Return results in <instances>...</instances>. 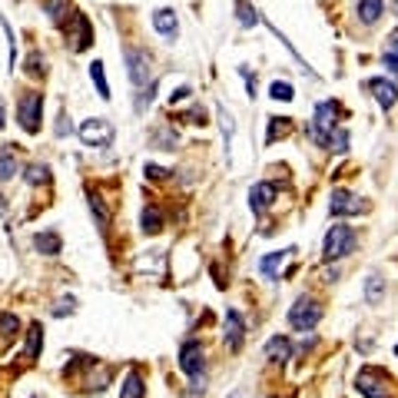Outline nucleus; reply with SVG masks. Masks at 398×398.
Returning a JSON list of instances; mask_svg holds the SVG:
<instances>
[{"instance_id": "nucleus-1", "label": "nucleus", "mask_w": 398, "mask_h": 398, "mask_svg": "<svg viewBox=\"0 0 398 398\" xmlns=\"http://www.w3.org/2000/svg\"><path fill=\"white\" fill-rule=\"evenodd\" d=\"M339 107H335L332 100H325V103H319L315 107V119L312 127H309V136H312L319 146H329V140H332V133L339 129Z\"/></svg>"}, {"instance_id": "nucleus-2", "label": "nucleus", "mask_w": 398, "mask_h": 398, "mask_svg": "<svg viewBox=\"0 0 398 398\" xmlns=\"http://www.w3.org/2000/svg\"><path fill=\"white\" fill-rule=\"evenodd\" d=\"M76 133H80L83 146H97V150L110 146V143H113V136H117V129H113V123H110L107 117H90V119H83Z\"/></svg>"}, {"instance_id": "nucleus-3", "label": "nucleus", "mask_w": 398, "mask_h": 398, "mask_svg": "<svg viewBox=\"0 0 398 398\" xmlns=\"http://www.w3.org/2000/svg\"><path fill=\"white\" fill-rule=\"evenodd\" d=\"M356 385L362 395L368 398H388L392 395V375H388L385 368H375V365H365L362 372H358Z\"/></svg>"}, {"instance_id": "nucleus-4", "label": "nucleus", "mask_w": 398, "mask_h": 398, "mask_svg": "<svg viewBox=\"0 0 398 398\" xmlns=\"http://www.w3.org/2000/svg\"><path fill=\"white\" fill-rule=\"evenodd\" d=\"M356 249V229L352 226H332L329 233H325V242H322V256L332 262V259H342V256H349Z\"/></svg>"}, {"instance_id": "nucleus-5", "label": "nucleus", "mask_w": 398, "mask_h": 398, "mask_svg": "<svg viewBox=\"0 0 398 398\" xmlns=\"http://www.w3.org/2000/svg\"><path fill=\"white\" fill-rule=\"evenodd\" d=\"M322 319V309H319V302L309 299V295H299L295 305L289 309V325L295 332H312L315 325Z\"/></svg>"}, {"instance_id": "nucleus-6", "label": "nucleus", "mask_w": 398, "mask_h": 398, "mask_svg": "<svg viewBox=\"0 0 398 398\" xmlns=\"http://www.w3.org/2000/svg\"><path fill=\"white\" fill-rule=\"evenodd\" d=\"M40 113H43V93L37 90H27L17 103V117H21V127L27 133H37L40 129Z\"/></svg>"}, {"instance_id": "nucleus-7", "label": "nucleus", "mask_w": 398, "mask_h": 398, "mask_svg": "<svg viewBox=\"0 0 398 398\" xmlns=\"http://www.w3.org/2000/svg\"><path fill=\"white\" fill-rule=\"evenodd\" d=\"M66 40H70V50H86L93 43V27L86 21V13H70V23H66Z\"/></svg>"}, {"instance_id": "nucleus-8", "label": "nucleus", "mask_w": 398, "mask_h": 398, "mask_svg": "<svg viewBox=\"0 0 398 398\" xmlns=\"http://www.w3.org/2000/svg\"><path fill=\"white\" fill-rule=\"evenodd\" d=\"M180 368H183L189 378H199L206 372V356H203V345L196 342V339H189V342H183V349H180Z\"/></svg>"}, {"instance_id": "nucleus-9", "label": "nucleus", "mask_w": 398, "mask_h": 398, "mask_svg": "<svg viewBox=\"0 0 398 398\" xmlns=\"http://www.w3.org/2000/svg\"><path fill=\"white\" fill-rule=\"evenodd\" d=\"M136 276L163 279V276H166V252H163V249H146V252L136 259Z\"/></svg>"}, {"instance_id": "nucleus-10", "label": "nucleus", "mask_w": 398, "mask_h": 398, "mask_svg": "<svg viewBox=\"0 0 398 398\" xmlns=\"http://www.w3.org/2000/svg\"><path fill=\"white\" fill-rule=\"evenodd\" d=\"M368 203H362L358 196L345 193V189H332V199H329V213L332 216H356V213H365Z\"/></svg>"}, {"instance_id": "nucleus-11", "label": "nucleus", "mask_w": 398, "mask_h": 398, "mask_svg": "<svg viewBox=\"0 0 398 398\" xmlns=\"http://www.w3.org/2000/svg\"><path fill=\"white\" fill-rule=\"evenodd\" d=\"M127 66H129V80L136 86L150 83V57L136 50V47H127Z\"/></svg>"}, {"instance_id": "nucleus-12", "label": "nucleus", "mask_w": 398, "mask_h": 398, "mask_svg": "<svg viewBox=\"0 0 398 398\" xmlns=\"http://www.w3.org/2000/svg\"><path fill=\"white\" fill-rule=\"evenodd\" d=\"M368 90H372V97H375V103L382 110H392L395 107V100H398V86L392 83V80H385V76H372L368 80Z\"/></svg>"}, {"instance_id": "nucleus-13", "label": "nucleus", "mask_w": 398, "mask_h": 398, "mask_svg": "<svg viewBox=\"0 0 398 398\" xmlns=\"http://www.w3.org/2000/svg\"><path fill=\"white\" fill-rule=\"evenodd\" d=\"M153 27H156V33H160L163 40H176L180 37V21H176V11H170V7H160V11L153 13Z\"/></svg>"}, {"instance_id": "nucleus-14", "label": "nucleus", "mask_w": 398, "mask_h": 398, "mask_svg": "<svg viewBox=\"0 0 398 398\" xmlns=\"http://www.w3.org/2000/svg\"><path fill=\"white\" fill-rule=\"evenodd\" d=\"M242 339H246V322H242V315L236 309H229L226 312V349L229 352H239Z\"/></svg>"}, {"instance_id": "nucleus-15", "label": "nucleus", "mask_w": 398, "mask_h": 398, "mask_svg": "<svg viewBox=\"0 0 398 398\" xmlns=\"http://www.w3.org/2000/svg\"><path fill=\"white\" fill-rule=\"evenodd\" d=\"M272 203H276V186L272 183H256L249 189V206H252V213H266Z\"/></svg>"}, {"instance_id": "nucleus-16", "label": "nucleus", "mask_w": 398, "mask_h": 398, "mask_svg": "<svg viewBox=\"0 0 398 398\" xmlns=\"http://www.w3.org/2000/svg\"><path fill=\"white\" fill-rule=\"evenodd\" d=\"M292 252H295V249H282V252H269V256H266L262 262H259V272H262L266 279H276V276H279V269H282V262H286V259H289Z\"/></svg>"}, {"instance_id": "nucleus-17", "label": "nucleus", "mask_w": 398, "mask_h": 398, "mask_svg": "<svg viewBox=\"0 0 398 398\" xmlns=\"http://www.w3.org/2000/svg\"><path fill=\"white\" fill-rule=\"evenodd\" d=\"M289 356H292V345L286 335H276V339L266 342V358H269V362H286Z\"/></svg>"}, {"instance_id": "nucleus-18", "label": "nucleus", "mask_w": 398, "mask_h": 398, "mask_svg": "<svg viewBox=\"0 0 398 398\" xmlns=\"http://www.w3.org/2000/svg\"><path fill=\"white\" fill-rule=\"evenodd\" d=\"M382 299H385V279H382V272H368V279H365V302H368V305H378Z\"/></svg>"}, {"instance_id": "nucleus-19", "label": "nucleus", "mask_w": 398, "mask_h": 398, "mask_svg": "<svg viewBox=\"0 0 398 398\" xmlns=\"http://www.w3.org/2000/svg\"><path fill=\"white\" fill-rule=\"evenodd\" d=\"M358 21L362 23H375L385 13V0H358Z\"/></svg>"}, {"instance_id": "nucleus-20", "label": "nucleus", "mask_w": 398, "mask_h": 398, "mask_svg": "<svg viewBox=\"0 0 398 398\" xmlns=\"http://www.w3.org/2000/svg\"><path fill=\"white\" fill-rule=\"evenodd\" d=\"M86 203H90V213L97 216V229L100 233H107L110 229V209L103 206V199H100L97 193H86Z\"/></svg>"}, {"instance_id": "nucleus-21", "label": "nucleus", "mask_w": 398, "mask_h": 398, "mask_svg": "<svg viewBox=\"0 0 398 398\" xmlns=\"http://www.w3.org/2000/svg\"><path fill=\"white\" fill-rule=\"evenodd\" d=\"M146 395V385H143L140 372H129L127 378H123V388H119V398H143Z\"/></svg>"}, {"instance_id": "nucleus-22", "label": "nucleus", "mask_w": 398, "mask_h": 398, "mask_svg": "<svg viewBox=\"0 0 398 398\" xmlns=\"http://www.w3.org/2000/svg\"><path fill=\"white\" fill-rule=\"evenodd\" d=\"M216 117H219V127H223V136H226V160H229V146H233V133H236V123H233V113H229L223 103H216Z\"/></svg>"}, {"instance_id": "nucleus-23", "label": "nucleus", "mask_w": 398, "mask_h": 398, "mask_svg": "<svg viewBox=\"0 0 398 398\" xmlns=\"http://www.w3.org/2000/svg\"><path fill=\"white\" fill-rule=\"evenodd\" d=\"M33 246H37V252H43V256H57V252H60V236H57V233H40V236H33Z\"/></svg>"}, {"instance_id": "nucleus-24", "label": "nucleus", "mask_w": 398, "mask_h": 398, "mask_svg": "<svg viewBox=\"0 0 398 398\" xmlns=\"http://www.w3.org/2000/svg\"><path fill=\"white\" fill-rule=\"evenodd\" d=\"M13 176H17V156H13V150L0 146V183H7Z\"/></svg>"}, {"instance_id": "nucleus-25", "label": "nucleus", "mask_w": 398, "mask_h": 398, "mask_svg": "<svg viewBox=\"0 0 398 398\" xmlns=\"http://www.w3.org/2000/svg\"><path fill=\"white\" fill-rule=\"evenodd\" d=\"M90 80L97 83L100 100H110V83H107V74H103V60H93V64H90Z\"/></svg>"}, {"instance_id": "nucleus-26", "label": "nucleus", "mask_w": 398, "mask_h": 398, "mask_svg": "<svg viewBox=\"0 0 398 398\" xmlns=\"http://www.w3.org/2000/svg\"><path fill=\"white\" fill-rule=\"evenodd\" d=\"M140 226H143V233H160L163 229V216L156 206H146L140 213Z\"/></svg>"}, {"instance_id": "nucleus-27", "label": "nucleus", "mask_w": 398, "mask_h": 398, "mask_svg": "<svg viewBox=\"0 0 398 398\" xmlns=\"http://www.w3.org/2000/svg\"><path fill=\"white\" fill-rule=\"evenodd\" d=\"M43 349V329H40V322H33L30 329H27V352L23 356L27 358H37V352Z\"/></svg>"}, {"instance_id": "nucleus-28", "label": "nucleus", "mask_w": 398, "mask_h": 398, "mask_svg": "<svg viewBox=\"0 0 398 398\" xmlns=\"http://www.w3.org/2000/svg\"><path fill=\"white\" fill-rule=\"evenodd\" d=\"M30 186H37V183H50V170L47 166H40V163H33V166H27V176H23Z\"/></svg>"}, {"instance_id": "nucleus-29", "label": "nucleus", "mask_w": 398, "mask_h": 398, "mask_svg": "<svg viewBox=\"0 0 398 398\" xmlns=\"http://www.w3.org/2000/svg\"><path fill=\"white\" fill-rule=\"evenodd\" d=\"M269 97L272 100H282V103H289V100L295 97V90H292V83H286V80H276V83L269 86Z\"/></svg>"}, {"instance_id": "nucleus-30", "label": "nucleus", "mask_w": 398, "mask_h": 398, "mask_svg": "<svg viewBox=\"0 0 398 398\" xmlns=\"http://www.w3.org/2000/svg\"><path fill=\"white\" fill-rule=\"evenodd\" d=\"M236 7H239V21H242V27H256L259 23L256 7H249V0H236Z\"/></svg>"}, {"instance_id": "nucleus-31", "label": "nucleus", "mask_w": 398, "mask_h": 398, "mask_svg": "<svg viewBox=\"0 0 398 398\" xmlns=\"http://www.w3.org/2000/svg\"><path fill=\"white\" fill-rule=\"evenodd\" d=\"M43 4V11L50 13V21H64V13H66V4H70V0H40Z\"/></svg>"}, {"instance_id": "nucleus-32", "label": "nucleus", "mask_w": 398, "mask_h": 398, "mask_svg": "<svg viewBox=\"0 0 398 398\" xmlns=\"http://www.w3.org/2000/svg\"><path fill=\"white\" fill-rule=\"evenodd\" d=\"M153 93H156V83H146V86H140V93H136V113H143V110L153 103Z\"/></svg>"}, {"instance_id": "nucleus-33", "label": "nucleus", "mask_w": 398, "mask_h": 398, "mask_svg": "<svg viewBox=\"0 0 398 398\" xmlns=\"http://www.w3.org/2000/svg\"><path fill=\"white\" fill-rule=\"evenodd\" d=\"M0 27H4V33H7V47H11V70H13V64H17V37H13V27L4 17H0Z\"/></svg>"}, {"instance_id": "nucleus-34", "label": "nucleus", "mask_w": 398, "mask_h": 398, "mask_svg": "<svg viewBox=\"0 0 398 398\" xmlns=\"http://www.w3.org/2000/svg\"><path fill=\"white\" fill-rule=\"evenodd\" d=\"M289 133V119L279 117V119H272L269 123V143H276V136H286Z\"/></svg>"}, {"instance_id": "nucleus-35", "label": "nucleus", "mask_w": 398, "mask_h": 398, "mask_svg": "<svg viewBox=\"0 0 398 398\" xmlns=\"http://www.w3.org/2000/svg\"><path fill=\"white\" fill-rule=\"evenodd\" d=\"M76 312V299L74 295H66V299H60L54 305V315H74Z\"/></svg>"}, {"instance_id": "nucleus-36", "label": "nucleus", "mask_w": 398, "mask_h": 398, "mask_svg": "<svg viewBox=\"0 0 398 398\" xmlns=\"http://www.w3.org/2000/svg\"><path fill=\"white\" fill-rule=\"evenodd\" d=\"M153 143H156L160 150H172V143H176V133H172V129H163V133H156V136H153Z\"/></svg>"}, {"instance_id": "nucleus-37", "label": "nucleus", "mask_w": 398, "mask_h": 398, "mask_svg": "<svg viewBox=\"0 0 398 398\" xmlns=\"http://www.w3.org/2000/svg\"><path fill=\"white\" fill-rule=\"evenodd\" d=\"M27 74H30V76L43 74V57L40 54H30V60H27Z\"/></svg>"}, {"instance_id": "nucleus-38", "label": "nucleus", "mask_w": 398, "mask_h": 398, "mask_svg": "<svg viewBox=\"0 0 398 398\" xmlns=\"http://www.w3.org/2000/svg\"><path fill=\"white\" fill-rule=\"evenodd\" d=\"M189 97H193V90H189V86H180V90L170 97V103H183V100H189Z\"/></svg>"}, {"instance_id": "nucleus-39", "label": "nucleus", "mask_w": 398, "mask_h": 398, "mask_svg": "<svg viewBox=\"0 0 398 398\" xmlns=\"http://www.w3.org/2000/svg\"><path fill=\"white\" fill-rule=\"evenodd\" d=\"M385 54H392V57H398V30L388 37V47H385Z\"/></svg>"}, {"instance_id": "nucleus-40", "label": "nucleus", "mask_w": 398, "mask_h": 398, "mask_svg": "<svg viewBox=\"0 0 398 398\" xmlns=\"http://www.w3.org/2000/svg\"><path fill=\"white\" fill-rule=\"evenodd\" d=\"M146 176H150V180H163L166 170H163V166H146Z\"/></svg>"}, {"instance_id": "nucleus-41", "label": "nucleus", "mask_w": 398, "mask_h": 398, "mask_svg": "<svg viewBox=\"0 0 398 398\" xmlns=\"http://www.w3.org/2000/svg\"><path fill=\"white\" fill-rule=\"evenodd\" d=\"M64 133H70V119L60 117V123H57V136H64Z\"/></svg>"}, {"instance_id": "nucleus-42", "label": "nucleus", "mask_w": 398, "mask_h": 398, "mask_svg": "<svg viewBox=\"0 0 398 398\" xmlns=\"http://www.w3.org/2000/svg\"><path fill=\"white\" fill-rule=\"evenodd\" d=\"M4 123H7V110H4V100H0V129H4Z\"/></svg>"}, {"instance_id": "nucleus-43", "label": "nucleus", "mask_w": 398, "mask_h": 398, "mask_svg": "<svg viewBox=\"0 0 398 398\" xmlns=\"http://www.w3.org/2000/svg\"><path fill=\"white\" fill-rule=\"evenodd\" d=\"M229 398H246V392H242V388H236V392H229Z\"/></svg>"}, {"instance_id": "nucleus-44", "label": "nucleus", "mask_w": 398, "mask_h": 398, "mask_svg": "<svg viewBox=\"0 0 398 398\" xmlns=\"http://www.w3.org/2000/svg\"><path fill=\"white\" fill-rule=\"evenodd\" d=\"M30 398H43V395H30Z\"/></svg>"}, {"instance_id": "nucleus-45", "label": "nucleus", "mask_w": 398, "mask_h": 398, "mask_svg": "<svg viewBox=\"0 0 398 398\" xmlns=\"http://www.w3.org/2000/svg\"><path fill=\"white\" fill-rule=\"evenodd\" d=\"M395 352H398V349H395Z\"/></svg>"}]
</instances>
